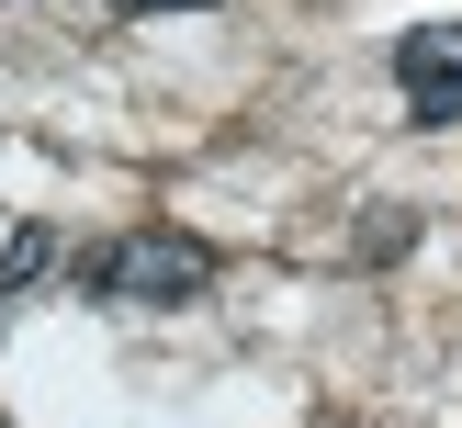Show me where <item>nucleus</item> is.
Wrapping results in <instances>:
<instances>
[{
  "label": "nucleus",
  "instance_id": "f03ea898",
  "mask_svg": "<svg viewBox=\"0 0 462 428\" xmlns=\"http://www.w3.org/2000/svg\"><path fill=\"white\" fill-rule=\"evenodd\" d=\"M395 90L418 124H462V23H418L395 34Z\"/></svg>",
  "mask_w": 462,
  "mask_h": 428
},
{
  "label": "nucleus",
  "instance_id": "f257e3e1",
  "mask_svg": "<svg viewBox=\"0 0 462 428\" xmlns=\"http://www.w3.org/2000/svg\"><path fill=\"white\" fill-rule=\"evenodd\" d=\"M203 282H215V248L180 237V225H135V237H102L79 260L90 305H192Z\"/></svg>",
  "mask_w": 462,
  "mask_h": 428
},
{
  "label": "nucleus",
  "instance_id": "7ed1b4c3",
  "mask_svg": "<svg viewBox=\"0 0 462 428\" xmlns=\"http://www.w3.org/2000/svg\"><path fill=\"white\" fill-rule=\"evenodd\" d=\"M34 270H45V225H23V237H12V260H0V293H12V282H34Z\"/></svg>",
  "mask_w": 462,
  "mask_h": 428
},
{
  "label": "nucleus",
  "instance_id": "20e7f679",
  "mask_svg": "<svg viewBox=\"0 0 462 428\" xmlns=\"http://www.w3.org/2000/svg\"><path fill=\"white\" fill-rule=\"evenodd\" d=\"M113 12L135 23V12H215V0H113Z\"/></svg>",
  "mask_w": 462,
  "mask_h": 428
}]
</instances>
